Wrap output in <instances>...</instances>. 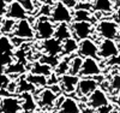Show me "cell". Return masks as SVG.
Wrapping results in <instances>:
<instances>
[{"label": "cell", "mask_w": 120, "mask_h": 113, "mask_svg": "<svg viewBox=\"0 0 120 113\" xmlns=\"http://www.w3.org/2000/svg\"><path fill=\"white\" fill-rule=\"evenodd\" d=\"M113 19H114V22H115V23H118V24L120 25V8H118L116 11L114 12V15H113Z\"/></svg>", "instance_id": "obj_42"}, {"label": "cell", "mask_w": 120, "mask_h": 113, "mask_svg": "<svg viewBox=\"0 0 120 113\" xmlns=\"http://www.w3.org/2000/svg\"><path fill=\"white\" fill-rule=\"evenodd\" d=\"M21 3H22L24 10H25L28 13H34V12H35L34 0H21Z\"/></svg>", "instance_id": "obj_34"}, {"label": "cell", "mask_w": 120, "mask_h": 113, "mask_svg": "<svg viewBox=\"0 0 120 113\" xmlns=\"http://www.w3.org/2000/svg\"><path fill=\"white\" fill-rule=\"evenodd\" d=\"M8 0H0V23L3 22L4 16H6L7 6H8Z\"/></svg>", "instance_id": "obj_36"}, {"label": "cell", "mask_w": 120, "mask_h": 113, "mask_svg": "<svg viewBox=\"0 0 120 113\" xmlns=\"http://www.w3.org/2000/svg\"><path fill=\"white\" fill-rule=\"evenodd\" d=\"M101 66L95 58H84L83 66L79 76L82 77H95L101 75Z\"/></svg>", "instance_id": "obj_12"}, {"label": "cell", "mask_w": 120, "mask_h": 113, "mask_svg": "<svg viewBox=\"0 0 120 113\" xmlns=\"http://www.w3.org/2000/svg\"><path fill=\"white\" fill-rule=\"evenodd\" d=\"M114 111V106L112 104H108L106 106H102V107H100V108H96L94 111V113H112Z\"/></svg>", "instance_id": "obj_37"}, {"label": "cell", "mask_w": 120, "mask_h": 113, "mask_svg": "<svg viewBox=\"0 0 120 113\" xmlns=\"http://www.w3.org/2000/svg\"><path fill=\"white\" fill-rule=\"evenodd\" d=\"M25 77H26V79L30 82V83L34 84L36 88H45L46 86H48V78H47L46 76L29 74V75H26Z\"/></svg>", "instance_id": "obj_26"}, {"label": "cell", "mask_w": 120, "mask_h": 113, "mask_svg": "<svg viewBox=\"0 0 120 113\" xmlns=\"http://www.w3.org/2000/svg\"><path fill=\"white\" fill-rule=\"evenodd\" d=\"M91 3H93V10L96 12L109 13L114 8V3L112 0H94Z\"/></svg>", "instance_id": "obj_20"}, {"label": "cell", "mask_w": 120, "mask_h": 113, "mask_svg": "<svg viewBox=\"0 0 120 113\" xmlns=\"http://www.w3.org/2000/svg\"><path fill=\"white\" fill-rule=\"evenodd\" d=\"M63 4L72 11V10H76V6H77L78 1L77 0H63Z\"/></svg>", "instance_id": "obj_40"}, {"label": "cell", "mask_w": 120, "mask_h": 113, "mask_svg": "<svg viewBox=\"0 0 120 113\" xmlns=\"http://www.w3.org/2000/svg\"><path fill=\"white\" fill-rule=\"evenodd\" d=\"M19 113H29V112H25V111H21Z\"/></svg>", "instance_id": "obj_46"}, {"label": "cell", "mask_w": 120, "mask_h": 113, "mask_svg": "<svg viewBox=\"0 0 120 113\" xmlns=\"http://www.w3.org/2000/svg\"><path fill=\"white\" fill-rule=\"evenodd\" d=\"M35 33L36 37L40 40H47L54 37L55 34V23L51 19V17H43L38 16L35 22Z\"/></svg>", "instance_id": "obj_1"}, {"label": "cell", "mask_w": 120, "mask_h": 113, "mask_svg": "<svg viewBox=\"0 0 120 113\" xmlns=\"http://www.w3.org/2000/svg\"><path fill=\"white\" fill-rule=\"evenodd\" d=\"M118 105L120 106V91H119V94H118Z\"/></svg>", "instance_id": "obj_44"}, {"label": "cell", "mask_w": 120, "mask_h": 113, "mask_svg": "<svg viewBox=\"0 0 120 113\" xmlns=\"http://www.w3.org/2000/svg\"><path fill=\"white\" fill-rule=\"evenodd\" d=\"M109 89H111L113 93H119L120 91V74L113 75L111 81H109Z\"/></svg>", "instance_id": "obj_32"}, {"label": "cell", "mask_w": 120, "mask_h": 113, "mask_svg": "<svg viewBox=\"0 0 120 113\" xmlns=\"http://www.w3.org/2000/svg\"><path fill=\"white\" fill-rule=\"evenodd\" d=\"M56 112L58 113H82L79 102L71 96L65 97L63 105L60 106V108Z\"/></svg>", "instance_id": "obj_16"}, {"label": "cell", "mask_w": 120, "mask_h": 113, "mask_svg": "<svg viewBox=\"0 0 120 113\" xmlns=\"http://www.w3.org/2000/svg\"><path fill=\"white\" fill-rule=\"evenodd\" d=\"M41 48L45 52V54H47V55L58 57L60 54H63V42L59 41L58 39H55V37L43 40Z\"/></svg>", "instance_id": "obj_14"}, {"label": "cell", "mask_w": 120, "mask_h": 113, "mask_svg": "<svg viewBox=\"0 0 120 113\" xmlns=\"http://www.w3.org/2000/svg\"><path fill=\"white\" fill-rule=\"evenodd\" d=\"M79 82V76H75L71 74H66L60 77L59 84L61 87V90L65 94H72L76 93V89Z\"/></svg>", "instance_id": "obj_15"}, {"label": "cell", "mask_w": 120, "mask_h": 113, "mask_svg": "<svg viewBox=\"0 0 120 113\" xmlns=\"http://www.w3.org/2000/svg\"><path fill=\"white\" fill-rule=\"evenodd\" d=\"M19 100L22 104V109L29 113H33L37 108V102L33 93H22L19 94Z\"/></svg>", "instance_id": "obj_17"}, {"label": "cell", "mask_w": 120, "mask_h": 113, "mask_svg": "<svg viewBox=\"0 0 120 113\" xmlns=\"http://www.w3.org/2000/svg\"><path fill=\"white\" fill-rule=\"evenodd\" d=\"M120 53L119 45L115 42V40L102 39L98 43V58L100 59H111Z\"/></svg>", "instance_id": "obj_5"}, {"label": "cell", "mask_w": 120, "mask_h": 113, "mask_svg": "<svg viewBox=\"0 0 120 113\" xmlns=\"http://www.w3.org/2000/svg\"><path fill=\"white\" fill-rule=\"evenodd\" d=\"M6 17L11 18L15 20H22V19H26L28 17V12L24 10L22 3L19 0H15V1H10L8 6H7V11H6Z\"/></svg>", "instance_id": "obj_13"}, {"label": "cell", "mask_w": 120, "mask_h": 113, "mask_svg": "<svg viewBox=\"0 0 120 113\" xmlns=\"http://www.w3.org/2000/svg\"><path fill=\"white\" fill-rule=\"evenodd\" d=\"M13 48L11 39H8L6 35L0 36V53H13Z\"/></svg>", "instance_id": "obj_29"}, {"label": "cell", "mask_w": 120, "mask_h": 113, "mask_svg": "<svg viewBox=\"0 0 120 113\" xmlns=\"http://www.w3.org/2000/svg\"><path fill=\"white\" fill-rule=\"evenodd\" d=\"M16 25H17V20L5 17L3 19V22L0 23V31H1L4 35L13 34L15 33V29H16Z\"/></svg>", "instance_id": "obj_24"}, {"label": "cell", "mask_w": 120, "mask_h": 113, "mask_svg": "<svg viewBox=\"0 0 120 113\" xmlns=\"http://www.w3.org/2000/svg\"><path fill=\"white\" fill-rule=\"evenodd\" d=\"M65 97H66V96H64V95H59V96L56 97V101H55V105H54V108H55V111H58V109L60 108V106L63 105V102H64Z\"/></svg>", "instance_id": "obj_41"}, {"label": "cell", "mask_w": 120, "mask_h": 113, "mask_svg": "<svg viewBox=\"0 0 120 113\" xmlns=\"http://www.w3.org/2000/svg\"><path fill=\"white\" fill-rule=\"evenodd\" d=\"M114 6H116L118 8H120V0H115V1H114Z\"/></svg>", "instance_id": "obj_43"}, {"label": "cell", "mask_w": 120, "mask_h": 113, "mask_svg": "<svg viewBox=\"0 0 120 113\" xmlns=\"http://www.w3.org/2000/svg\"><path fill=\"white\" fill-rule=\"evenodd\" d=\"M54 37L58 39L59 41H65L70 37H72V31H71V25L70 23H59L55 25V34Z\"/></svg>", "instance_id": "obj_18"}, {"label": "cell", "mask_w": 120, "mask_h": 113, "mask_svg": "<svg viewBox=\"0 0 120 113\" xmlns=\"http://www.w3.org/2000/svg\"><path fill=\"white\" fill-rule=\"evenodd\" d=\"M48 78V86L51 87V86H55V84H59V81H60V77H58L55 74H54V71H53V74L47 77Z\"/></svg>", "instance_id": "obj_39"}, {"label": "cell", "mask_w": 120, "mask_h": 113, "mask_svg": "<svg viewBox=\"0 0 120 113\" xmlns=\"http://www.w3.org/2000/svg\"><path fill=\"white\" fill-rule=\"evenodd\" d=\"M58 96L59 95H56L49 87L48 88H42L41 90H40L38 96H37V105L43 109L53 108Z\"/></svg>", "instance_id": "obj_11"}, {"label": "cell", "mask_w": 120, "mask_h": 113, "mask_svg": "<svg viewBox=\"0 0 120 113\" xmlns=\"http://www.w3.org/2000/svg\"><path fill=\"white\" fill-rule=\"evenodd\" d=\"M96 31L102 39L115 40L119 39V24L111 19H101L96 25Z\"/></svg>", "instance_id": "obj_2"}, {"label": "cell", "mask_w": 120, "mask_h": 113, "mask_svg": "<svg viewBox=\"0 0 120 113\" xmlns=\"http://www.w3.org/2000/svg\"><path fill=\"white\" fill-rule=\"evenodd\" d=\"M118 45H119V49H120V37H119V42H118Z\"/></svg>", "instance_id": "obj_47"}, {"label": "cell", "mask_w": 120, "mask_h": 113, "mask_svg": "<svg viewBox=\"0 0 120 113\" xmlns=\"http://www.w3.org/2000/svg\"><path fill=\"white\" fill-rule=\"evenodd\" d=\"M29 70H30V74L41 75V76H46V77H49L53 74V67H51L47 64L41 63V61H36V63L31 64Z\"/></svg>", "instance_id": "obj_19"}, {"label": "cell", "mask_w": 120, "mask_h": 113, "mask_svg": "<svg viewBox=\"0 0 120 113\" xmlns=\"http://www.w3.org/2000/svg\"><path fill=\"white\" fill-rule=\"evenodd\" d=\"M78 52V41L75 37H70L63 41V54L64 55H71Z\"/></svg>", "instance_id": "obj_22"}, {"label": "cell", "mask_w": 120, "mask_h": 113, "mask_svg": "<svg viewBox=\"0 0 120 113\" xmlns=\"http://www.w3.org/2000/svg\"><path fill=\"white\" fill-rule=\"evenodd\" d=\"M13 36L21 37L23 40H33L36 37V33H35V28L31 24L29 19H22L18 20Z\"/></svg>", "instance_id": "obj_8"}, {"label": "cell", "mask_w": 120, "mask_h": 113, "mask_svg": "<svg viewBox=\"0 0 120 113\" xmlns=\"http://www.w3.org/2000/svg\"><path fill=\"white\" fill-rule=\"evenodd\" d=\"M36 90V87L31 84L30 82L26 79V77H22L17 82V93L22 94V93H34Z\"/></svg>", "instance_id": "obj_25"}, {"label": "cell", "mask_w": 120, "mask_h": 113, "mask_svg": "<svg viewBox=\"0 0 120 113\" xmlns=\"http://www.w3.org/2000/svg\"><path fill=\"white\" fill-rule=\"evenodd\" d=\"M60 1H63V0H60Z\"/></svg>", "instance_id": "obj_50"}, {"label": "cell", "mask_w": 120, "mask_h": 113, "mask_svg": "<svg viewBox=\"0 0 120 113\" xmlns=\"http://www.w3.org/2000/svg\"><path fill=\"white\" fill-rule=\"evenodd\" d=\"M73 22H91V13L88 10H75Z\"/></svg>", "instance_id": "obj_28"}, {"label": "cell", "mask_w": 120, "mask_h": 113, "mask_svg": "<svg viewBox=\"0 0 120 113\" xmlns=\"http://www.w3.org/2000/svg\"><path fill=\"white\" fill-rule=\"evenodd\" d=\"M72 37L77 41L90 39L94 33V25L91 22H72L71 23Z\"/></svg>", "instance_id": "obj_4"}, {"label": "cell", "mask_w": 120, "mask_h": 113, "mask_svg": "<svg viewBox=\"0 0 120 113\" xmlns=\"http://www.w3.org/2000/svg\"><path fill=\"white\" fill-rule=\"evenodd\" d=\"M52 5L51 4H43L41 7H40L38 11V16H43V17H51L52 15Z\"/></svg>", "instance_id": "obj_33"}, {"label": "cell", "mask_w": 120, "mask_h": 113, "mask_svg": "<svg viewBox=\"0 0 120 113\" xmlns=\"http://www.w3.org/2000/svg\"><path fill=\"white\" fill-rule=\"evenodd\" d=\"M107 65L109 66H120V53L107 60Z\"/></svg>", "instance_id": "obj_38"}, {"label": "cell", "mask_w": 120, "mask_h": 113, "mask_svg": "<svg viewBox=\"0 0 120 113\" xmlns=\"http://www.w3.org/2000/svg\"><path fill=\"white\" fill-rule=\"evenodd\" d=\"M59 60H60V59H59L58 57H54V55H47V54H45V55H42L41 58H40V61H41V63L47 64V65H49V66L53 67V69L58 65Z\"/></svg>", "instance_id": "obj_30"}, {"label": "cell", "mask_w": 120, "mask_h": 113, "mask_svg": "<svg viewBox=\"0 0 120 113\" xmlns=\"http://www.w3.org/2000/svg\"><path fill=\"white\" fill-rule=\"evenodd\" d=\"M108 104H109V97H108L106 91L101 88H97L95 91H93L86 97V106H89L93 109L100 108V107L106 106Z\"/></svg>", "instance_id": "obj_9"}, {"label": "cell", "mask_w": 120, "mask_h": 113, "mask_svg": "<svg viewBox=\"0 0 120 113\" xmlns=\"http://www.w3.org/2000/svg\"><path fill=\"white\" fill-rule=\"evenodd\" d=\"M70 61H71V57H64L59 60L58 65L54 67V74L58 76V77H61L66 74H68L70 71Z\"/></svg>", "instance_id": "obj_21"}, {"label": "cell", "mask_w": 120, "mask_h": 113, "mask_svg": "<svg viewBox=\"0 0 120 113\" xmlns=\"http://www.w3.org/2000/svg\"><path fill=\"white\" fill-rule=\"evenodd\" d=\"M13 63V54L12 53H0V67L8 66L10 64Z\"/></svg>", "instance_id": "obj_31"}, {"label": "cell", "mask_w": 120, "mask_h": 113, "mask_svg": "<svg viewBox=\"0 0 120 113\" xmlns=\"http://www.w3.org/2000/svg\"><path fill=\"white\" fill-rule=\"evenodd\" d=\"M22 109L21 100L17 96H3L0 99V113H19Z\"/></svg>", "instance_id": "obj_10"}, {"label": "cell", "mask_w": 120, "mask_h": 113, "mask_svg": "<svg viewBox=\"0 0 120 113\" xmlns=\"http://www.w3.org/2000/svg\"><path fill=\"white\" fill-rule=\"evenodd\" d=\"M51 19L55 24L59 23H71L73 20V12L70 8H67L63 1H58L54 3L52 7V15Z\"/></svg>", "instance_id": "obj_3"}, {"label": "cell", "mask_w": 120, "mask_h": 113, "mask_svg": "<svg viewBox=\"0 0 120 113\" xmlns=\"http://www.w3.org/2000/svg\"><path fill=\"white\" fill-rule=\"evenodd\" d=\"M113 112H114V111H113ZM113 112H112V113H113Z\"/></svg>", "instance_id": "obj_51"}, {"label": "cell", "mask_w": 120, "mask_h": 113, "mask_svg": "<svg viewBox=\"0 0 120 113\" xmlns=\"http://www.w3.org/2000/svg\"><path fill=\"white\" fill-rule=\"evenodd\" d=\"M90 1H94V0H90Z\"/></svg>", "instance_id": "obj_49"}, {"label": "cell", "mask_w": 120, "mask_h": 113, "mask_svg": "<svg viewBox=\"0 0 120 113\" xmlns=\"http://www.w3.org/2000/svg\"><path fill=\"white\" fill-rule=\"evenodd\" d=\"M78 3H81V1H90V0H77Z\"/></svg>", "instance_id": "obj_45"}, {"label": "cell", "mask_w": 120, "mask_h": 113, "mask_svg": "<svg viewBox=\"0 0 120 113\" xmlns=\"http://www.w3.org/2000/svg\"><path fill=\"white\" fill-rule=\"evenodd\" d=\"M8 1H15V0H8ZM19 1H21V0H19Z\"/></svg>", "instance_id": "obj_48"}, {"label": "cell", "mask_w": 120, "mask_h": 113, "mask_svg": "<svg viewBox=\"0 0 120 113\" xmlns=\"http://www.w3.org/2000/svg\"><path fill=\"white\" fill-rule=\"evenodd\" d=\"M10 82H11V79H10L8 75L0 72V90H4V89H6Z\"/></svg>", "instance_id": "obj_35"}, {"label": "cell", "mask_w": 120, "mask_h": 113, "mask_svg": "<svg viewBox=\"0 0 120 113\" xmlns=\"http://www.w3.org/2000/svg\"><path fill=\"white\" fill-rule=\"evenodd\" d=\"M78 55L83 58H98V45L90 37L78 42Z\"/></svg>", "instance_id": "obj_7"}, {"label": "cell", "mask_w": 120, "mask_h": 113, "mask_svg": "<svg viewBox=\"0 0 120 113\" xmlns=\"http://www.w3.org/2000/svg\"><path fill=\"white\" fill-rule=\"evenodd\" d=\"M100 83L94 77H83L79 78L78 86L76 89V94L79 97H88L90 94L98 88Z\"/></svg>", "instance_id": "obj_6"}, {"label": "cell", "mask_w": 120, "mask_h": 113, "mask_svg": "<svg viewBox=\"0 0 120 113\" xmlns=\"http://www.w3.org/2000/svg\"><path fill=\"white\" fill-rule=\"evenodd\" d=\"M25 65L21 61H16V63L10 64L8 66L5 67V74L6 75H23L25 72Z\"/></svg>", "instance_id": "obj_27"}, {"label": "cell", "mask_w": 120, "mask_h": 113, "mask_svg": "<svg viewBox=\"0 0 120 113\" xmlns=\"http://www.w3.org/2000/svg\"><path fill=\"white\" fill-rule=\"evenodd\" d=\"M83 61H84V58L81 57V55L71 57L68 74L75 75V76H79V74H81V70H82V66H83Z\"/></svg>", "instance_id": "obj_23"}]
</instances>
